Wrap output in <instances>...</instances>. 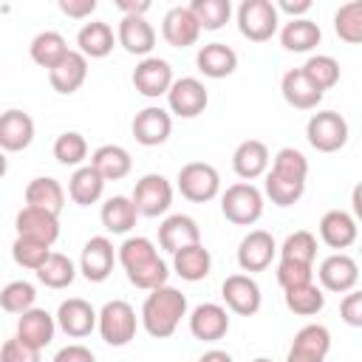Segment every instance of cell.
I'll list each match as a JSON object with an SVG mask.
<instances>
[{"instance_id": "cell-17", "label": "cell", "mask_w": 362, "mask_h": 362, "mask_svg": "<svg viewBox=\"0 0 362 362\" xmlns=\"http://www.w3.org/2000/svg\"><path fill=\"white\" fill-rule=\"evenodd\" d=\"M277 252V243L272 238V232L266 229H252L240 246H238V266L243 272H263L272 266V257Z\"/></svg>"}, {"instance_id": "cell-34", "label": "cell", "mask_w": 362, "mask_h": 362, "mask_svg": "<svg viewBox=\"0 0 362 362\" xmlns=\"http://www.w3.org/2000/svg\"><path fill=\"white\" fill-rule=\"evenodd\" d=\"M322 40V31L314 20L308 17H300V20H288L283 28H280V42L286 51H294V54H305L311 48H317Z\"/></svg>"}, {"instance_id": "cell-4", "label": "cell", "mask_w": 362, "mask_h": 362, "mask_svg": "<svg viewBox=\"0 0 362 362\" xmlns=\"http://www.w3.org/2000/svg\"><path fill=\"white\" fill-rule=\"evenodd\" d=\"M139 328V317L136 308L127 300H107L99 311V334L107 345L122 348L136 337Z\"/></svg>"}, {"instance_id": "cell-5", "label": "cell", "mask_w": 362, "mask_h": 362, "mask_svg": "<svg viewBox=\"0 0 362 362\" xmlns=\"http://www.w3.org/2000/svg\"><path fill=\"white\" fill-rule=\"evenodd\" d=\"M280 11L272 0H243L238 6V28L252 42H266L274 37Z\"/></svg>"}, {"instance_id": "cell-32", "label": "cell", "mask_w": 362, "mask_h": 362, "mask_svg": "<svg viewBox=\"0 0 362 362\" xmlns=\"http://www.w3.org/2000/svg\"><path fill=\"white\" fill-rule=\"evenodd\" d=\"M99 218H102V226H105L107 232H113V235H127V232L136 226L139 209H136L133 198H127V195H113V198H107V201L102 204Z\"/></svg>"}, {"instance_id": "cell-46", "label": "cell", "mask_w": 362, "mask_h": 362, "mask_svg": "<svg viewBox=\"0 0 362 362\" xmlns=\"http://www.w3.org/2000/svg\"><path fill=\"white\" fill-rule=\"evenodd\" d=\"M189 8H192V14L198 17L201 28H206V31L223 28L226 20L232 17V3H229V0H192Z\"/></svg>"}, {"instance_id": "cell-58", "label": "cell", "mask_w": 362, "mask_h": 362, "mask_svg": "<svg viewBox=\"0 0 362 362\" xmlns=\"http://www.w3.org/2000/svg\"><path fill=\"white\" fill-rule=\"evenodd\" d=\"M198 362H235L226 351H221V348H212V351H206V354H201V359Z\"/></svg>"}, {"instance_id": "cell-25", "label": "cell", "mask_w": 362, "mask_h": 362, "mask_svg": "<svg viewBox=\"0 0 362 362\" xmlns=\"http://www.w3.org/2000/svg\"><path fill=\"white\" fill-rule=\"evenodd\" d=\"M14 223H17V235L42 240L48 246L59 238V215L45 212V209H37V206H23L17 212V221Z\"/></svg>"}, {"instance_id": "cell-44", "label": "cell", "mask_w": 362, "mask_h": 362, "mask_svg": "<svg viewBox=\"0 0 362 362\" xmlns=\"http://www.w3.org/2000/svg\"><path fill=\"white\" fill-rule=\"evenodd\" d=\"M303 74L325 93L328 88H334L339 82V62L334 57H328V54H314V57L305 59Z\"/></svg>"}, {"instance_id": "cell-29", "label": "cell", "mask_w": 362, "mask_h": 362, "mask_svg": "<svg viewBox=\"0 0 362 362\" xmlns=\"http://www.w3.org/2000/svg\"><path fill=\"white\" fill-rule=\"evenodd\" d=\"M90 167L105 178V181H122L133 170V158L124 147L119 144H102L90 156Z\"/></svg>"}, {"instance_id": "cell-1", "label": "cell", "mask_w": 362, "mask_h": 362, "mask_svg": "<svg viewBox=\"0 0 362 362\" xmlns=\"http://www.w3.org/2000/svg\"><path fill=\"white\" fill-rule=\"evenodd\" d=\"M119 263L127 274V280L136 286V288H144V291H156L161 286H167V277H170V269L167 263L158 257V249L150 238H127L122 246H119Z\"/></svg>"}, {"instance_id": "cell-10", "label": "cell", "mask_w": 362, "mask_h": 362, "mask_svg": "<svg viewBox=\"0 0 362 362\" xmlns=\"http://www.w3.org/2000/svg\"><path fill=\"white\" fill-rule=\"evenodd\" d=\"M206 102H209V93L204 88L201 79L195 76H181L173 82L170 93H167V105H170V113L181 116V119H195L206 110Z\"/></svg>"}, {"instance_id": "cell-50", "label": "cell", "mask_w": 362, "mask_h": 362, "mask_svg": "<svg viewBox=\"0 0 362 362\" xmlns=\"http://www.w3.org/2000/svg\"><path fill=\"white\" fill-rule=\"evenodd\" d=\"M0 362H40V351L25 345L20 337L6 339L0 348Z\"/></svg>"}, {"instance_id": "cell-12", "label": "cell", "mask_w": 362, "mask_h": 362, "mask_svg": "<svg viewBox=\"0 0 362 362\" xmlns=\"http://www.w3.org/2000/svg\"><path fill=\"white\" fill-rule=\"evenodd\" d=\"M317 277H320V283H322L325 291L348 294V291H354V286H356V280H359V266H356V260H354L351 255L334 252V255H328V257L320 263Z\"/></svg>"}, {"instance_id": "cell-22", "label": "cell", "mask_w": 362, "mask_h": 362, "mask_svg": "<svg viewBox=\"0 0 362 362\" xmlns=\"http://www.w3.org/2000/svg\"><path fill=\"white\" fill-rule=\"evenodd\" d=\"M359 235V226H356V218L345 209H328L322 218H320V238L325 246L331 249H348Z\"/></svg>"}, {"instance_id": "cell-39", "label": "cell", "mask_w": 362, "mask_h": 362, "mask_svg": "<svg viewBox=\"0 0 362 362\" xmlns=\"http://www.w3.org/2000/svg\"><path fill=\"white\" fill-rule=\"evenodd\" d=\"M51 246L42 243V240H34V238H25V235H17V240L11 243V257L17 266L23 269H31V272H40L48 257H51Z\"/></svg>"}, {"instance_id": "cell-21", "label": "cell", "mask_w": 362, "mask_h": 362, "mask_svg": "<svg viewBox=\"0 0 362 362\" xmlns=\"http://www.w3.org/2000/svg\"><path fill=\"white\" fill-rule=\"evenodd\" d=\"M232 170H235L238 178H243L249 184L255 178L266 175V170H269V147L263 141H257V139L240 141L235 147V153H232Z\"/></svg>"}, {"instance_id": "cell-38", "label": "cell", "mask_w": 362, "mask_h": 362, "mask_svg": "<svg viewBox=\"0 0 362 362\" xmlns=\"http://www.w3.org/2000/svg\"><path fill=\"white\" fill-rule=\"evenodd\" d=\"M334 31L348 45H359L362 42V0H351V3H342L337 8Z\"/></svg>"}, {"instance_id": "cell-47", "label": "cell", "mask_w": 362, "mask_h": 362, "mask_svg": "<svg viewBox=\"0 0 362 362\" xmlns=\"http://www.w3.org/2000/svg\"><path fill=\"white\" fill-rule=\"evenodd\" d=\"M291 348L305 351V354H317V356H328V351H331V331L325 325H317V322L303 325L294 334Z\"/></svg>"}, {"instance_id": "cell-45", "label": "cell", "mask_w": 362, "mask_h": 362, "mask_svg": "<svg viewBox=\"0 0 362 362\" xmlns=\"http://www.w3.org/2000/svg\"><path fill=\"white\" fill-rule=\"evenodd\" d=\"M54 158L65 167H79L85 158H88V141L82 133L76 130H65L57 136L54 141Z\"/></svg>"}, {"instance_id": "cell-51", "label": "cell", "mask_w": 362, "mask_h": 362, "mask_svg": "<svg viewBox=\"0 0 362 362\" xmlns=\"http://www.w3.org/2000/svg\"><path fill=\"white\" fill-rule=\"evenodd\" d=\"M339 317L351 328H362V291H348L339 303Z\"/></svg>"}, {"instance_id": "cell-59", "label": "cell", "mask_w": 362, "mask_h": 362, "mask_svg": "<svg viewBox=\"0 0 362 362\" xmlns=\"http://www.w3.org/2000/svg\"><path fill=\"white\" fill-rule=\"evenodd\" d=\"M252 362H272V359H266V356H257V359H252Z\"/></svg>"}, {"instance_id": "cell-33", "label": "cell", "mask_w": 362, "mask_h": 362, "mask_svg": "<svg viewBox=\"0 0 362 362\" xmlns=\"http://www.w3.org/2000/svg\"><path fill=\"white\" fill-rule=\"evenodd\" d=\"M173 269H175V274H178L181 280L198 283V280H204V277L209 274V269H212V255H209V249H206L204 243L187 246V249H181V252L173 255Z\"/></svg>"}, {"instance_id": "cell-43", "label": "cell", "mask_w": 362, "mask_h": 362, "mask_svg": "<svg viewBox=\"0 0 362 362\" xmlns=\"http://www.w3.org/2000/svg\"><path fill=\"white\" fill-rule=\"evenodd\" d=\"M34 300H37V288L28 280H11L0 291V305H3L6 314H25V311H31Z\"/></svg>"}, {"instance_id": "cell-9", "label": "cell", "mask_w": 362, "mask_h": 362, "mask_svg": "<svg viewBox=\"0 0 362 362\" xmlns=\"http://www.w3.org/2000/svg\"><path fill=\"white\" fill-rule=\"evenodd\" d=\"M221 297L226 303L229 311H235L238 317H252L260 311V303H263V294H260V286L255 277L249 274H229L221 286Z\"/></svg>"}, {"instance_id": "cell-35", "label": "cell", "mask_w": 362, "mask_h": 362, "mask_svg": "<svg viewBox=\"0 0 362 362\" xmlns=\"http://www.w3.org/2000/svg\"><path fill=\"white\" fill-rule=\"evenodd\" d=\"M28 54H31V59H34L40 68L54 71V68L71 54V48H68V42H65V37H62L59 31H40V34L31 40V45H28Z\"/></svg>"}, {"instance_id": "cell-24", "label": "cell", "mask_w": 362, "mask_h": 362, "mask_svg": "<svg viewBox=\"0 0 362 362\" xmlns=\"http://www.w3.org/2000/svg\"><path fill=\"white\" fill-rule=\"evenodd\" d=\"M34 141V119L25 110H6L0 116V147L6 153H20Z\"/></svg>"}, {"instance_id": "cell-41", "label": "cell", "mask_w": 362, "mask_h": 362, "mask_svg": "<svg viewBox=\"0 0 362 362\" xmlns=\"http://www.w3.org/2000/svg\"><path fill=\"white\" fill-rule=\"evenodd\" d=\"M74 277H76V266H74V260H71L68 255H62V252H54V255L48 257V263L37 272V280H40L45 288H68V286L74 283Z\"/></svg>"}, {"instance_id": "cell-19", "label": "cell", "mask_w": 362, "mask_h": 362, "mask_svg": "<svg viewBox=\"0 0 362 362\" xmlns=\"http://www.w3.org/2000/svg\"><path fill=\"white\" fill-rule=\"evenodd\" d=\"M158 243H161L164 252L175 255L181 249H187V246L201 243V226L195 223V218L175 212V215H170V218L161 221V226H158Z\"/></svg>"}, {"instance_id": "cell-23", "label": "cell", "mask_w": 362, "mask_h": 362, "mask_svg": "<svg viewBox=\"0 0 362 362\" xmlns=\"http://www.w3.org/2000/svg\"><path fill=\"white\" fill-rule=\"evenodd\" d=\"M280 90H283V99L297 110H314L322 102V90L303 74V68L286 71L280 79Z\"/></svg>"}, {"instance_id": "cell-57", "label": "cell", "mask_w": 362, "mask_h": 362, "mask_svg": "<svg viewBox=\"0 0 362 362\" xmlns=\"http://www.w3.org/2000/svg\"><path fill=\"white\" fill-rule=\"evenodd\" d=\"M351 206H354V218L362 223V181H356V187L351 189Z\"/></svg>"}, {"instance_id": "cell-52", "label": "cell", "mask_w": 362, "mask_h": 362, "mask_svg": "<svg viewBox=\"0 0 362 362\" xmlns=\"http://www.w3.org/2000/svg\"><path fill=\"white\" fill-rule=\"evenodd\" d=\"M54 362H96V356H93V351H90V348H85V345L74 342V345L59 348V351H57V356H54Z\"/></svg>"}, {"instance_id": "cell-20", "label": "cell", "mask_w": 362, "mask_h": 362, "mask_svg": "<svg viewBox=\"0 0 362 362\" xmlns=\"http://www.w3.org/2000/svg\"><path fill=\"white\" fill-rule=\"evenodd\" d=\"M116 40L119 45L127 51V54H136V57H150L153 45H156V28L144 20V17H133V14H124L119 20V31H116Z\"/></svg>"}, {"instance_id": "cell-42", "label": "cell", "mask_w": 362, "mask_h": 362, "mask_svg": "<svg viewBox=\"0 0 362 362\" xmlns=\"http://www.w3.org/2000/svg\"><path fill=\"white\" fill-rule=\"evenodd\" d=\"M314 257H317V238L308 229L291 232L280 246V260H294V263L314 266Z\"/></svg>"}, {"instance_id": "cell-18", "label": "cell", "mask_w": 362, "mask_h": 362, "mask_svg": "<svg viewBox=\"0 0 362 362\" xmlns=\"http://www.w3.org/2000/svg\"><path fill=\"white\" fill-rule=\"evenodd\" d=\"M229 331V314L218 303H201L189 314V334L201 342H218Z\"/></svg>"}, {"instance_id": "cell-55", "label": "cell", "mask_w": 362, "mask_h": 362, "mask_svg": "<svg viewBox=\"0 0 362 362\" xmlns=\"http://www.w3.org/2000/svg\"><path fill=\"white\" fill-rule=\"evenodd\" d=\"M116 6H119L124 14H133V17H144V11L150 8V3H147V0H141V3H127V0H119Z\"/></svg>"}, {"instance_id": "cell-15", "label": "cell", "mask_w": 362, "mask_h": 362, "mask_svg": "<svg viewBox=\"0 0 362 362\" xmlns=\"http://www.w3.org/2000/svg\"><path fill=\"white\" fill-rule=\"evenodd\" d=\"M130 127H133V139H136L139 144H144V147H158V144H164V141L170 139V133H173V116H170L164 107L150 105V107H144V110L136 113V119H133Z\"/></svg>"}, {"instance_id": "cell-28", "label": "cell", "mask_w": 362, "mask_h": 362, "mask_svg": "<svg viewBox=\"0 0 362 362\" xmlns=\"http://www.w3.org/2000/svg\"><path fill=\"white\" fill-rule=\"evenodd\" d=\"M88 79V57L82 51H71L54 71H48V82L57 93H76Z\"/></svg>"}, {"instance_id": "cell-16", "label": "cell", "mask_w": 362, "mask_h": 362, "mask_svg": "<svg viewBox=\"0 0 362 362\" xmlns=\"http://www.w3.org/2000/svg\"><path fill=\"white\" fill-rule=\"evenodd\" d=\"M201 34V23L192 14L189 6H173L164 20H161V37L173 45V48H189L198 42Z\"/></svg>"}, {"instance_id": "cell-8", "label": "cell", "mask_w": 362, "mask_h": 362, "mask_svg": "<svg viewBox=\"0 0 362 362\" xmlns=\"http://www.w3.org/2000/svg\"><path fill=\"white\" fill-rule=\"evenodd\" d=\"M133 204L139 209V215L144 218H158L170 209L173 204V184L161 175V173H147L136 181L133 189Z\"/></svg>"}, {"instance_id": "cell-48", "label": "cell", "mask_w": 362, "mask_h": 362, "mask_svg": "<svg viewBox=\"0 0 362 362\" xmlns=\"http://www.w3.org/2000/svg\"><path fill=\"white\" fill-rule=\"evenodd\" d=\"M303 192H305V184H291V181H283V178H274L266 173V195L272 198V204L291 206L303 198Z\"/></svg>"}, {"instance_id": "cell-53", "label": "cell", "mask_w": 362, "mask_h": 362, "mask_svg": "<svg viewBox=\"0 0 362 362\" xmlns=\"http://www.w3.org/2000/svg\"><path fill=\"white\" fill-rule=\"evenodd\" d=\"M59 11L74 20H85L96 11V0H59Z\"/></svg>"}, {"instance_id": "cell-40", "label": "cell", "mask_w": 362, "mask_h": 362, "mask_svg": "<svg viewBox=\"0 0 362 362\" xmlns=\"http://www.w3.org/2000/svg\"><path fill=\"white\" fill-rule=\"evenodd\" d=\"M283 297H286V308H288L291 314H300V317H314V314H320L322 305H325V294H322V288L314 286V283L288 288Z\"/></svg>"}, {"instance_id": "cell-2", "label": "cell", "mask_w": 362, "mask_h": 362, "mask_svg": "<svg viewBox=\"0 0 362 362\" xmlns=\"http://www.w3.org/2000/svg\"><path fill=\"white\" fill-rule=\"evenodd\" d=\"M181 317H187V297L173 286H161L150 291L141 305V325L153 339L173 337Z\"/></svg>"}, {"instance_id": "cell-37", "label": "cell", "mask_w": 362, "mask_h": 362, "mask_svg": "<svg viewBox=\"0 0 362 362\" xmlns=\"http://www.w3.org/2000/svg\"><path fill=\"white\" fill-rule=\"evenodd\" d=\"M269 175L291 181V184H305V178H308V158L300 150H294V147H283V150H277Z\"/></svg>"}, {"instance_id": "cell-27", "label": "cell", "mask_w": 362, "mask_h": 362, "mask_svg": "<svg viewBox=\"0 0 362 362\" xmlns=\"http://www.w3.org/2000/svg\"><path fill=\"white\" fill-rule=\"evenodd\" d=\"M54 331H57V317H51L45 308H31V311L20 314V320H17V337L37 351L51 345Z\"/></svg>"}, {"instance_id": "cell-7", "label": "cell", "mask_w": 362, "mask_h": 362, "mask_svg": "<svg viewBox=\"0 0 362 362\" xmlns=\"http://www.w3.org/2000/svg\"><path fill=\"white\" fill-rule=\"evenodd\" d=\"M178 189L192 204H206L221 192V175L206 161H189L178 170Z\"/></svg>"}, {"instance_id": "cell-14", "label": "cell", "mask_w": 362, "mask_h": 362, "mask_svg": "<svg viewBox=\"0 0 362 362\" xmlns=\"http://www.w3.org/2000/svg\"><path fill=\"white\" fill-rule=\"evenodd\" d=\"M119 255L113 252V243L105 238V235H96L90 238L85 246H82V255H79V272L88 283H102L110 277L113 272V260Z\"/></svg>"}, {"instance_id": "cell-11", "label": "cell", "mask_w": 362, "mask_h": 362, "mask_svg": "<svg viewBox=\"0 0 362 362\" xmlns=\"http://www.w3.org/2000/svg\"><path fill=\"white\" fill-rule=\"evenodd\" d=\"M173 68L167 59L161 57H147L141 59L136 68H133V88L147 96V99H158V96H167L170 88H173Z\"/></svg>"}, {"instance_id": "cell-6", "label": "cell", "mask_w": 362, "mask_h": 362, "mask_svg": "<svg viewBox=\"0 0 362 362\" xmlns=\"http://www.w3.org/2000/svg\"><path fill=\"white\" fill-rule=\"evenodd\" d=\"M305 139L317 153H337L348 141V122L337 110H320L308 119Z\"/></svg>"}, {"instance_id": "cell-3", "label": "cell", "mask_w": 362, "mask_h": 362, "mask_svg": "<svg viewBox=\"0 0 362 362\" xmlns=\"http://www.w3.org/2000/svg\"><path fill=\"white\" fill-rule=\"evenodd\" d=\"M221 212L238 226H252L263 215V192L249 181H238L221 195Z\"/></svg>"}, {"instance_id": "cell-13", "label": "cell", "mask_w": 362, "mask_h": 362, "mask_svg": "<svg viewBox=\"0 0 362 362\" xmlns=\"http://www.w3.org/2000/svg\"><path fill=\"white\" fill-rule=\"evenodd\" d=\"M57 325L71 337V339H82L88 337L93 328H99V311L82 300V297H68L59 303L57 308Z\"/></svg>"}, {"instance_id": "cell-56", "label": "cell", "mask_w": 362, "mask_h": 362, "mask_svg": "<svg viewBox=\"0 0 362 362\" xmlns=\"http://www.w3.org/2000/svg\"><path fill=\"white\" fill-rule=\"evenodd\" d=\"M286 362H325V356H317V354H305V351L288 348V356H286Z\"/></svg>"}, {"instance_id": "cell-49", "label": "cell", "mask_w": 362, "mask_h": 362, "mask_svg": "<svg viewBox=\"0 0 362 362\" xmlns=\"http://www.w3.org/2000/svg\"><path fill=\"white\" fill-rule=\"evenodd\" d=\"M311 277H314V266L294 263V260H280L277 263V283L283 286V291L305 286V283H311Z\"/></svg>"}, {"instance_id": "cell-30", "label": "cell", "mask_w": 362, "mask_h": 362, "mask_svg": "<svg viewBox=\"0 0 362 362\" xmlns=\"http://www.w3.org/2000/svg\"><path fill=\"white\" fill-rule=\"evenodd\" d=\"M25 206H37V209L59 215L62 206H65L62 184L57 178H51V175H40V178L28 181V187H25Z\"/></svg>"}, {"instance_id": "cell-31", "label": "cell", "mask_w": 362, "mask_h": 362, "mask_svg": "<svg viewBox=\"0 0 362 362\" xmlns=\"http://www.w3.org/2000/svg\"><path fill=\"white\" fill-rule=\"evenodd\" d=\"M113 42H116L113 28H110L105 20H90V23H85V25L76 31V45H79V51H82L85 57H90V59L107 57V54L113 51Z\"/></svg>"}, {"instance_id": "cell-26", "label": "cell", "mask_w": 362, "mask_h": 362, "mask_svg": "<svg viewBox=\"0 0 362 362\" xmlns=\"http://www.w3.org/2000/svg\"><path fill=\"white\" fill-rule=\"evenodd\" d=\"M195 65H198V71H201L204 76H209V79H223V76L235 74V68H238V54H235V48L226 45V42H206V45L198 48Z\"/></svg>"}, {"instance_id": "cell-54", "label": "cell", "mask_w": 362, "mask_h": 362, "mask_svg": "<svg viewBox=\"0 0 362 362\" xmlns=\"http://www.w3.org/2000/svg\"><path fill=\"white\" fill-rule=\"evenodd\" d=\"M277 11H286V14H291V20H300V14L311 11V0H280Z\"/></svg>"}, {"instance_id": "cell-36", "label": "cell", "mask_w": 362, "mask_h": 362, "mask_svg": "<svg viewBox=\"0 0 362 362\" xmlns=\"http://www.w3.org/2000/svg\"><path fill=\"white\" fill-rule=\"evenodd\" d=\"M102 189H105V178H102L90 164L76 167L74 175L68 178V195H71V201L79 204V206L96 204V201L102 198Z\"/></svg>"}]
</instances>
